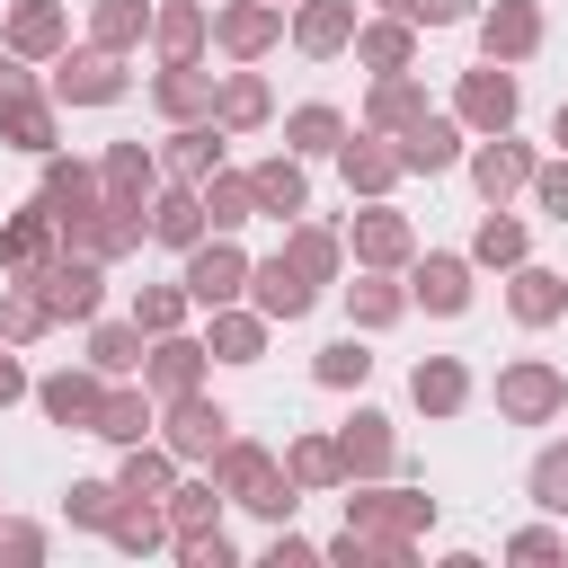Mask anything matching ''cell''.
<instances>
[{"label": "cell", "mask_w": 568, "mask_h": 568, "mask_svg": "<svg viewBox=\"0 0 568 568\" xmlns=\"http://www.w3.org/2000/svg\"><path fill=\"white\" fill-rule=\"evenodd\" d=\"M240 284H248V257H240L231 240H213V248L195 240V257H186V302H204V311H222V302H231Z\"/></svg>", "instance_id": "cell-1"}, {"label": "cell", "mask_w": 568, "mask_h": 568, "mask_svg": "<svg viewBox=\"0 0 568 568\" xmlns=\"http://www.w3.org/2000/svg\"><path fill=\"white\" fill-rule=\"evenodd\" d=\"M222 488H231V497H248L257 515H293V479H275V470H266V453H248V444H231V453H222Z\"/></svg>", "instance_id": "cell-2"}, {"label": "cell", "mask_w": 568, "mask_h": 568, "mask_svg": "<svg viewBox=\"0 0 568 568\" xmlns=\"http://www.w3.org/2000/svg\"><path fill=\"white\" fill-rule=\"evenodd\" d=\"M53 98H62V106H106V98H124V71H115V53L98 44V53L62 62V71H53Z\"/></svg>", "instance_id": "cell-3"}, {"label": "cell", "mask_w": 568, "mask_h": 568, "mask_svg": "<svg viewBox=\"0 0 568 568\" xmlns=\"http://www.w3.org/2000/svg\"><path fill=\"white\" fill-rule=\"evenodd\" d=\"M27 284H36V302L62 311V320H89V311H98V266H89V257H71V266H36Z\"/></svg>", "instance_id": "cell-4"}, {"label": "cell", "mask_w": 568, "mask_h": 568, "mask_svg": "<svg viewBox=\"0 0 568 568\" xmlns=\"http://www.w3.org/2000/svg\"><path fill=\"white\" fill-rule=\"evenodd\" d=\"M248 284H257V311H266V320H302V311H311V275H302L293 257L248 266Z\"/></svg>", "instance_id": "cell-5"}, {"label": "cell", "mask_w": 568, "mask_h": 568, "mask_svg": "<svg viewBox=\"0 0 568 568\" xmlns=\"http://www.w3.org/2000/svg\"><path fill=\"white\" fill-rule=\"evenodd\" d=\"M497 399H506V408H515V417H550V408H559V399H568V382H559V373H550V364H515V373H506V382H497Z\"/></svg>", "instance_id": "cell-6"}, {"label": "cell", "mask_w": 568, "mask_h": 568, "mask_svg": "<svg viewBox=\"0 0 568 568\" xmlns=\"http://www.w3.org/2000/svg\"><path fill=\"white\" fill-rule=\"evenodd\" d=\"M169 444H178V453H222V444H231V417H222L213 399L178 390V426H169Z\"/></svg>", "instance_id": "cell-7"}, {"label": "cell", "mask_w": 568, "mask_h": 568, "mask_svg": "<svg viewBox=\"0 0 568 568\" xmlns=\"http://www.w3.org/2000/svg\"><path fill=\"white\" fill-rule=\"evenodd\" d=\"M462 115L488 124V133H506V124H515V80H506V71H470V80H462Z\"/></svg>", "instance_id": "cell-8"}, {"label": "cell", "mask_w": 568, "mask_h": 568, "mask_svg": "<svg viewBox=\"0 0 568 568\" xmlns=\"http://www.w3.org/2000/svg\"><path fill=\"white\" fill-rule=\"evenodd\" d=\"M479 36H488V53H497V62H515V53H532V44H541V18H532L524 0H497Z\"/></svg>", "instance_id": "cell-9"}, {"label": "cell", "mask_w": 568, "mask_h": 568, "mask_svg": "<svg viewBox=\"0 0 568 568\" xmlns=\"http://www.w3.org/2000/svg\"><path fill=\"white\" fill-rule=\"evenodd\" d=\"M106 195L142 213V195H151V151H142V142H115V151H106Z\"/></svg>", "instance_id": "cell-10"}, {"label": "cell", "mask_w": 568, "mask_h": 568, "mask_svg": "<svg viewBox=\"0 0 568 568\" xmlns=\"http://www.w3.org/2000/svg\"><path fill=\"white\" fill-rule=\"evenodd\" d=\"M417 302H426V311H462V302H470V266H462V257H426V266H417Z\"/></svg>", "instance_id": "cell-11"}, {"label": "cell", "mask_w": 568, "mask_h": 568, "mask_svg": "<svg viewBox=\"0 0 568 568\" xmlns=\"http://www.w3.org/2000/svg\"><path fill=\"white\" fill-rule=\"evenodd\" d=\"M453 124H435V115H417L408 124V142H399V169H453Z\"/></svg>", "instance_id": "cell-12"}, {"label": "cell", "mask_w": 568, "mask_h": 568, "mask_svg": "<svg viewBox=\"0 0 568 568\" xmlns=\"http://www.w3.org/2000/svg\"><path fill=\"white\" fill-rule=\"evenodd\" d=\"M470 178H479V195H506V186L532 178V160H524V142H488V151L470 160Z\"/></svg>", "instance_id": "cell-13"}, {"label": "cell", "mask_w": 568, "mask_h": 568, "mask_svg": "<svg viewBox=\"0 0 568 568\" xmlns=\"http://www.w3.org/2000/svg\"><path fill=\"white\" fill-rule=\"evenodd\" d=\"M44 213H53V222H80V213H89V169H80V160H53V169H44Z\"/></svg>", "instance_id": "cell-14"}, {"label": "cell", "mask_w": 568, "mask_h": 568, "mask_svg": "<svg viewBox=\"0 0 568 568\" xmlns=\"http://www.w3.org/2000/svg\"><path fill=\"white\" fill-rule=\"evenodd\" d=\"M248 195H257V213L284 222V213H302V169H293V160H266V169L248 178Z\"/></svg>", "instance_id": "cell-15"}, {"label": "cell", "mask_w": 568, "mask_h": 568, "mask_svg": "<svg viewBox=\"0 0 568 568\" xmlns=\"http://www.w3.org/2000/svg\"><path fill=\"white\" fill-rule=\"evenodd\" d=\"M36 399H44V408H53L62 426H89V417H98V382H89V373H53V382H44Z\"/></svg>", "instance_id": "cell-16"}, {"label": "cell", "mask_w": 568, "mask_h": 568, "mask_svg": "<svg viewBox=\"0 0 568 568\" xmlns=\"http://www.w3.org/2000/svg\"><path fill=\"white\" fill-rule=\"evenodd\" d=\"M142 426H151V399H133V390L98 399V417H89V435H106V444H142Z\"/></svg>", "instance_id": "cell-17"}, {"label": "cell", "mask_w": 568, "mask_h": 568, "mask_svg": "<svg viewBox=\"0 0 568 568\" xmlns=\"http://www.w3.org/2000/svg\"><path fill=\"white\" fill-rule=\"evenodd\" d=\"M346 27H355V9H346V0H311L293 36H302L311 53H337V44H346Z\"/></svg>", "instance_id": "cell-18"}, {"label": "cell", "mask_w": 568, "mask_h": 568, "mask_svg": "<svg viewBox=\"0 0 568 568\" xmlns=\"http://www.w3.org/2000/svg\"><path fill=\"white\" fill-rule=\"evenodd\" d=\"M151 231H160L169 248H195V240H204V204H195V195H160V204H151Z\"/></svg>", "instance_id": "cell-19"}, {"label": "cell", "mask_w": 568, "mask_h": 568, "mask_svg": "<svg viewBox=\"0 0 568 568\" xmlns=\"http://www.w3.org/2000/svg\"><path fill=\"white\" fill-rule=\"evenodd\" d=\"M337 462H346V470H382V462H390V435H382V417H373V408H355V426H346Z\"/></svg>", "instance_id": "cell-20"}, {"label": "cell", "mask_w": 568, "mask_h": 568, "mask_svg": "<svg viewBox=\"0 0 568 568\" xmlns=\"http://www.w3.org/2000/svg\"><path fill=\"white\" fill-rule=\"evenodd\" d=\"M0 133H9V142H27V151H44V142H53V115L18 89V98H0Z\"/></svg>", "instance_id": "cell-21"}, {"label": "cell", "mask_w": 568, "mask_h": 568, "mask_svg": "<svg viewBox=\"0 0 568 568\" xmlns=\"http://www.w3.org/2000/svg\"><path fill=\"white\" fill-rule=\"evenodd\" d=\"M195 204H204V222H213V231H231V222H248V204H257V195H248V178H213Z\"/></svg>", "instance_id": "cell-22"}, {"label": "cell", "mask_w": 568, "mask_h": 568, "mask_svg": "<svg viewBox=\"0 0 568 568\" xmlns=\"http://www.w3.org/2000/svg\"><path fill=\"white\" fill-rule=\"evenodd\" d=\"M266 36H275V0H257V9H231V18H222V44H231V53H257Z\"/></svg>", "instance_id": "cell-23"}, {"label": "cell", "mask_w": 568, "mask_h": 568, "mask_svg": "<svg viewBox=\"0 0 568 568\" xmlns=\"http://www.w3.org/2000/svg\"><path fill=\"white\" fill-rule=\"evenodd\" d=\"M559 302H568V284H559V275H541V266H524V275H515V311H524V320H550Z\"/></svg>", "instance_id": "cell-24"}, {"label": "cell", "mask_w": 568, "mask_h": 568, "mask_svg": "<svg viewBox=\"0 0 568 568\" xmlns=\"http://www.w3.org/2000/svg\"><path fill=\"white\" fill-rule=\"evenodd\" d=\"M408 390H417V408H462V390H470V382H462V364H417V382H408Z\"/></svg>", "instance_id": "cell-25"}, {"label": "cell", "mask_w": 568, "mask_h": 568, "mask_svg": "<svg viewBox=\"0 0 568 568\" xmlns=\"http://www.w3.org/2000/svg\"><path fill=\"white\" fill-rule=\"evenodd\" d=\"M53 36H62V18H53V9H44V0H27V9H18V18H9V44H18V53H44V44H53Z\"/></svg>", "instance_id": "cell-26"}, {"label": "cell", "mask_w": 568, "mask_h": 568, "mask_svg": "<svg viewBox=\"0 0 568 568\" xmlns=\"http://www.w3.org/2000/svg\"><path fill=\"white\" fill-rule=\"evenodd\" d=\"M355 248H364L373 266H390V257L408 248V231H399V213H364V231H355Z\"/></svg>", "instance_id": "cell-27"}, {"label": "cell", "mask_w": 568, "mask_h": 568, "mask_svg": "<svg viewBox=\"0 0 568 568\" xmlns=\"http://www.w3.org/2000/svg\"><path fill=\"white\" fill-rule=\"evenodd\" d=\"M195 355H204V346H186V337H169V346L151 355V382H160V390H195Z\"/></svg>", "instance_id": "cell-28"}, {"label": "cell", "mask_w": 568, "mask_h": 568, "mask_svg": "<svg viewBox=\"0 0 568 568\" xmlns=\"http://www.w3.org/2000/svg\"><path fill=\"white\" fill-rule=\"evenodd\" d=\"M44 222H53L44 204H36L27 222H9V231H0V257H9V266H36V248H44Z\"/></svg>", "instance_id": "cell-29"}, {"label": "cell", "mask_w": 568, "mask_h": 568, "mask_svg": "<svg viewBox=\"0 0 568 568\" xmlns=\"http://www.w3.org/2000/svg\"><path fill=\"white\" fill-rule=\"evenodd\" d=\"M470 248H479V257H488V266H515V257H524V222H497V213H488V222H479V240H470Z\"/></svg>", "instance_id": "cell-30"}, {"label": "cell", "mask_w": 568, "mask_h": 568, "mask_svg": "<svg viewBox=\"0 0 568 568\" xmlns=\"http://www.w3.org/2000/svg\"><path fill=\"white\" fill-rule=\"evenodd\" d=\"M160 488H169V462H160V453H133V462H124V479H115V497H133V506H142V497H160Z\"/></svg>", "instance_id": "cell-31"}, {"label": "cell", "mask_w": 568, "mask_h": 568, "mask_svg": "<svg viewBox=\"0 0 568 568\" xmlns=\"http://www.w3.org/2000/svg\"><path fill=\"white\" fill-rule=\"evenodd\" d=\"M284 133H293V151H337V115H328V106H302Z\"/></svg>", "instance_id": "cell-32"}, {"label": "cell", "mask_w": 568, "mask_h": 568, "mask_svg": "<svg viewBox=\"0 0 568 568\" xmlns=\"http://www.w3.org/2000/svg\"><path fill=\"white\" fill-rule=\"evenodd\" d=\"M89 355H98V373H124V364L142 355V328H98V337H89Z\"/></svg>", "instance_id": "cell-33"}, {"label": "cell", "mask_w": 568, "mask_h": 568, "mask_svg": "<svg viewBox=\"0 0 568 568\" xmlns=\"http://www.w3.org/2000/svg\"><path fill=\"white\" fill-rule=\"evenodd\" d=\"M71 524H115V488L106 479H71Z\"/></svg>", "instance_id": "cell-34"}, {"label": "cell", "mask_w": 568, "mask_h": 568, "mask_svg": "<svg viewBox=\"0 0 568 568\" xmlns=\"http://www.w3.org/2000/svg\"><path fill=\"white\" fill-rule=\"evenodd\" d=\"M133 36H142V0H106V9H98V44L115 53V44H133Z\"/></svg>", "instance_id": "cell-35"}, {"label": "cell", "mask_w": 568, "mask_h": 568, "mask_svg": "<svg viewBox=\"0 0 568 568\" xmlns=\"http://www.w3.org/2000/svg\"><path fill=\"white\" fill-rule=\"evenodd\" d=\"M532 497H541L550 515H568V453H541V462H532Z\"/></svg>", "instance_id": "cell-36"}, {"label": "cell", "mask_w": 568, "mask_h": 568, "mask_svg": "<svg viewBox=\"0 0 568 568\" xmlns=\"http://www.w3.org/2000/svg\"><path fill=\"white\" fill-rule=\"evenodd\" d=\"M364 62L373 71H399L408 62V27H364Z\"/></svg>", "instance_id": "cell-37"}, {"label": "cell", "mask_w": 568, "mask_h": 568, "mask_svg": "<svg viewBox=\"0 0 568 568\" xmlns=\"http://www.w3.org/2000/svg\"><path fill=\"white\" fill-rule=\"evenodd\" d=\"M106 541H115V550H151V541H160V515H151V506H133V515H115V524H106Z\"/></svg>", "instance_id": "cell-38"}, {"label": "cell", "mask_w": 568, "mask_h": 568, "mask_svg": "<svg viewBox=\"0 0 568 568\" xmlns=\"http://www.w3.org/2000/svg\"><path fill=\"white\" fill-rule=\"evenodd\" d=\"M195 36H204V18H195V9H169V18H160V44H169V62H186V53H195Z\"/></svg>", "instance_id": "cell-39"}, {"label": "cell", "mask_w": 568, "mask_h": 568, "mask_svg": "<svg viewBox=\"0 0 568 568\" xmlns=\"http://www.w3.org/2000/svg\"><path fill=\"white\" fill-rule=\"evenodd\" d=\"M169 160H178L186 178H204V169L222 160V133H178V151H169Z\"/></svg>", "instance_id": "cell-40"}, {"label": "cell", "mask_w": 568, "mask_h": 568, "mask_svg": "<svg viewBox=\"0 0 568 568\" xmlns=\"http://www.w3.org/2000/svg\"><path fill=\"white\" fill-rule=\"evenodd\" d=\"M213 346H222V364H257V320H222Z\"/></svg>", "instance_id": "cell-41"}, {"label": "cell", "mask_w": 568, "mask_h": 568, "mask_svg": "<svg viewBox=\"0 0 568 568\" xmlns=\"http://www.w3.org/2000/svg\"><path fill=\"white\" fill-rule=\"evenodd\" d=\"M364 373H373V355H364V346H355V337H346V346H328V355H320V382H364Z\"/></svg>", "instance_id": "cell-42"}, {"label": "cell", "mask_w": 568, "mask_h": 568, "mask_svg": "<svg viewBox=\"0 0 568 568\" xmlns=\"http://www.w3.org/2000/svg\"><path fill=\"white\" fill-rule=\"evenodd\" d=\"M390 169H399L390 151H364V142L346 151V178H355V186H390Z\"/></svg>", "instance_id": "cell-43"}, {"label": "cell", "mask_w": 568, "mask_h": 568, "mask_svg": "<svg viewBox=\"0 0 568 568\" xmlns=\"http://www.w3.org/2000/svg\"><path fill=\"white\" fill-rule=\"evenodd\" d=\"M222 115H231V124L266 115V89H257V80H231V89H222Z\"/></svg>", "instance_id": "cell-44"}, {"label": "cell", "mask_w": 568, "mask_h": 568, "mask_svg": "<svg viewBox=\"0 0 568 568\" xmlns=\"http://www.w3.org/2000/svg\"><path fill=\"white\" fill-rule=\"evenodd\" d=\"M373 124H417V89H399V80H390V89L373 98Z\"/></svg>", "instance_id": "cell-45"}, {"label": "cell", "mask_w": 568, "mask_h": 568, "mask_svg": "<svg viewBox=\"0 0 568 568\" xmlns=\"http://www.w3.org/2000/svg\"><path fill=\"white\" fill-rule=\"evenodd\" d=\"M293 266H302V275H328V266H337V248H328L320 231H293Z\"/></svg>", "instance_id": "cell-46"}, {"label": "cell", "mask_w": 568, "mask_h": 568, "mask_svg": "<svg viewBox=\"0 0 568 568\" xmlns=\"http://www.w3.org/2000/svg\"><path fill=\"white\" fill-rule=\"evenodd\" d=\"M293 479H302V488L337 479V453H328V444H302V453H293Z\"/></svg>", "instance_id": "cell-47"}, {"label": "cell", "mask_w": 568, "mask_h": 568, "mask_svg": "<svg viewBox=\"0 0 568 568\" xmlns=\"http://www.w3.org/2000/svg\"><path fill=\"white\" fill-rule=\"evenodd\" d=\"M204 515H213V488H178L169 524H178V532H204Z\"/></svg>", "instance_id": "cell-48"}, {"label": "cell", "mask_w": 568, "mask_h": 568, "mask_svg": "<svg viewBox=\"0 0 568 568\" xmlns=\"http://www.w3.org/2000/svg\"><path fill=\"white\" fill-rule=\"evenodd\" d=\"M532 186H541V213L568 222V160H559V169H532Z\"/></svg>", "instance_id": "cell-49"}, {"label": "cell", "mask_w": 568, "mask_h": 568, "mask_svg": "<svg viewBox=\"0 0 568 568\" xmlns=\"http://www.w3.org/2000/svg\"><path fill=\"white\" fill-rule=\"evenodd\" d=\"M195 98H204V80H195V71H186V62H178V71H169V80H160V106H178V115H186V106H195Z\"/></svg>", "instance_id": "cell-50"}, {"label": "cell", "mask_w": 568, "mask_h": 568, "mask_svg": "<svg viewBox=\"0 0 568 568\" xmlns=\"http://www.w3.org/2000/svg\"><path fill=\"white\" fill-rule=\"evenodd\" d=\"M399 18H408V27H453L462 0H399Z\"/></svg>", "instance_id": "cell-51"}, {"label": "cell", "mask_w": 568, "mask_h": 568, "mask_svg": "<svg viewBox=\"0 0 568 568\" xmlns=\"http://www.w3.org/2000/svg\"><path fill=\"white\" fill-rule=\"evenodd\" d=\"M390 311H399L390 284H355V320H390Z\"/></svg>", "instance_id": "cell-52"}, {"label": "cell", "mask_w": 568, "mask_h": 568, "mask_svg": "<svg viewBox=\"0 0 568 568\" xmlns=\"http://www.w3.org/2000/svg\"><path fill=\"white\" fill-rule=\"evenodd\" d=\"M178 320V293H142V311H133V328H169Z\"/></svg>", "instance_id": "cell-53"}, {"label": "cell", "mask_w": 568, "mask_h": 568, "mask_svg": "<svg viewBox=\"0 0 568 568\" xmlns=\"http://www.w3.org/2000/svg\"><path fill=\"white\" fill-rule=\"evenodd\" d=\"M0 550H9V559H36V550H44V532H27V524H18V532H0Z\"/></svg>", "instance_id": "cell-54"}, {"label": "cell", "mask_w": 568, "mask_h": 568, "mask_svg": "<svg viewBox=\"0 0 568 568\" xmlns=\"http://www.w3.org/2000/svg\"><path fill=\"white\" fill-rule=\"evenodd\" d=\"M18 390H27V373H18L9 355H0V399H18Z\"/></svg>", "instance_id": "cell-55"}, {"label": "cell", "mask_w": 568, "mask_h": 568, "mask_svg": "<svg viewBox=\"0 0 568 568\" xmlns=\"http://www.w3.org/2000/svg\"><path fill=\"white\" fill-rule=\"evenodd\" d=\"M550 133H559V142H568V106H559V115H550Z\"/></svg>", "instance_id": "cell-56"}, {"label": "cell", "mask_w": 568, "mask_h": 568, "mask_svg": "<svg viewBox=\"0 0 568 568\" xmlns=\"http://www.w3.org/2000/svg\"><path fill=\"white\" fill-rule=\"evenodd\" d=\"M275 9H284V0H275Z\"/></svg>", "instance_id": "cell-57"}]
</instances>
